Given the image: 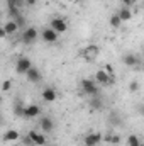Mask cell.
<instances>
[{
  "mask_svg": "<svg viewBox=\"0 0 144 146\" xmlns=\"http://www.w3.org/2000/svg\"><path fill=\"white\" fill-rule=\"evenodd\" d=\"M80 87H81V92L90 95V97H97L98 92H100V85L95 80H90V78H83L80 82Z\"/></svg>",
  "mask_w": 144,
  "mask_h": 146,
  "instance_id": "cell-1",
  "label": "cell"
},
{
  "mask_svg": "<svg viewBox=\"0 0 144 146\" xmlns=\"http://www.w3.org/2000/svg\"><path fill=\"white\" fill-rule=\"evenodd\" d=\"M98 53H100V48L97 44H88V46H85L81 49V56L87 61H95L98 58Z\"/></svg>",
  "mask_w": 144,
  "mask_h": 146,
  "instance_id": "cell-2",
  "label": "cell"
},
{
  "mask_svg": "<svg viewBox=\"0 0 144 146\" xmlns=\"http://www.w3.org/2000/svg\"><path fill=\"white\" fill-rule=\"evenodd\" d=\"M95 82L102 87H108L114 83V76H110L105 70H97L95 72Z\"/></svg>",
  "mask_w": 144,
  "mask_h": 146,
  "instance_id": "cell-3",
  "label": "cell"
},
{
  "mask_svg": "<svg viewBox=\"0 0 144 146\" xmlns=\"http://www.w3.org/2000/svg\"><path fill=\"white\" fill-rule=\"evenodd\" d=\"M49 27H53L58 34H63V33H66V31H68V22H66L63 17H53V19H51Z\"/></svg>",
  "mask_w": 144,
  "mask_h": 146,
  "instance_id": "cell-4",
  "label": "cell"
},
{
  "mask_svg": "<svg viewBox=\"0 0 144 146\" xmlns=\"http://www.w3.org/2000/svg\"><path fill=\"white\" fill-rule=\"evenodd\" d=\"M37 37H39V31H37L36 27H32V26H29V27H26L22 31V41L26 44H32Z\"/></svg>",
  "mask_w": 144,
  "mask_h": 146,
  "instance_id": "cell-5",
  "label": "cell"
},
{
  "mask_svg": "<svg viewBox=\"0 0 144 146\" xmlns=\"http://www.w3.org/2000/svg\"><path fill=\"white\" fill-rule=\"evenodd\" d=\"M31 68H32V63H31V60H29V58H26V56L19 58V60H17V63H15V72L19 73V75H26Z\"/></svg>",
  "mask_w": 144,
  "mask_h": 146,
  "instance_id": "cell-6",
  "label": "cell"
},
{
  "mask_svg": "<svg viewBox=\"0 0 144 146\" xmlns=\"http://www.w3.org/2000/svg\"><path fill=\"white\" fill-rule=\"evenodd\" d=\"M58 36H59V34H58L53 27H46V29L41 31V37H42V41L48 42V44H54V42H58Z\"/></svg>",
  "mask_w": 144,
  "mask_h": 146,
  "instance_id": "cell-7",
  "label": "cell"
},
{
  "mask_svg": "<svg viewBox=\"0 0 144 146\" xmlns=\"http://www.w3.org/2000/svg\"><path fill=\"white\" fill-rule=\"evenodd\" d=\"M104 141V136L102 133H90L83 138V145L85 146H98Z\"/></svg>",
  "mask_w": 144,
  "mask_h": 146,
  "instance_id": "cell-8",
  "label": "cell"
},
{
  "mask_svg": "<svg viewBox=\"0 0 144 146\" xmlns=\"http://www.w3.org/2000/svg\"><path fill=\"white\" fill-rule=\"evenodd\" d=\"M39 127H41V131L42 133H53L54 131V121L51 119V117H48V115H42L41 119H39Z\"/></svg>",
  "mask_w": 144,
  "mask_h": 146,
  "instance_id": "cell-9",
  "label": "cell"
},
{
  "mask_svg": "<svg viewBox=\"0 0 144 146\" xmlns=\"http://www.w3.org/2000/svg\"><path fill=\"white\" fill-rule=\"evenodd\" d=\"M122 63H124L126 66H129V68H136V66L141 65V60H139L134 53H127V54L122 56Z\"/></svg>",
  "mask_w": 144,
  "mask_h": 146,
  "instance_id": "cell-10",
  "label": "cell"
},
{
  "mask_svg": "<svg viewBox=\"0 0 144 146\" xmlns=\"http://www.w3.org/2000/svg\"><path fill=\"white\" fill-rule=\"evenodd\" d=\"M41 97H42V100H44V102L53 104V102L58 99V92H56L53 87H46V88L41 92Z\"/></svg>",
  "mask_w": 144,
  "mask_h": 146,
  "instance_id": "cell-11",
  "label": "cell"
},
{
  "mask_svg": "<svg viewBox=\"0 0 144 146\" xmlns=\"http://www.w3.org/2000/svg\"><path fill=\"white\" fill-rule=\"evenodd\" d=\"M29 136H31V139L34 141V145H36V146H46V145H48V139H46V133L29 131Z\"/></svg>",
  "mask_w": 144,
  "mask_h": 146,
  "instance_id": "cell-12",
  "label": "cell"
},
{
  "mask_svg": "<svg viewBox=\"0 0 144 146\" xmlns=\"http://www.w3.org/2000/svg\"><path fill=\"white\" fill-rule=\"evenodd\" d=\"M39 114H41V107L39 106H36V104L26 106V110H24V117L26 119H36Z\"/></svg>",
  "mask_w": 144,
  "mask_h": 146,
  "instance_id": "cell-13",
  "label": "cell"
},
{
  "mask_svg": "<svg viewBox=\"0 0 144 146\" xmlns=\"http://www.w3.org/2000/svg\"><path fill=\"white\" fill-rule=\"evenodd\" d=\"M26 76H27V80H29L31 83H39V82L42 80V75H41V72H39L37 68H34V66H32L29 72L26 73Z\"/></svg>",
  "mask_w": 144,
  "mask_h": 146,
  "instance_id": "cell-14",
  "label": "cell"
},
{
  "mask_svg": "<svg viewBox=\"0 0 144 146\" xmlns=\"http://www.w3.org/2000/svg\"><path fill=\"white\" fill-rule=\"evenodd\" d=\"M3 29H5L7 36H12V34H15V33L20 29V26L17 24V21H7L5 26H3Z\"/></svg>",
  "mask_w": 144,
  "mask_h": 146,
  "instance_id": "cell-15",
  "label": "cell"
},
{
  "mask_svg": "<svg viewBox=\"0 0 144 146\" xmlns=\"http://www.w3.org/2000/svg\"><path fill=\"white\" fill-rule=\"evenodd\" d=\"M17 139H19V133H17L15 129L5 131V134H3V141H5V143H14V141H17Z\"/></svg>",
  "mask_w": 144,
  "mask_h": 146,
  "instance_id": "cell-16",
  "label": "cell"
},
{
  "mask_svg": "<svg viewBox=\"0 0 144 146\" xmlns=\"http://www.w3.org/2000/svg\"><path fill=\"white\" fill-rule=\"evenodd\" d=\"M117 14H119V17L122 19V22H127V21H131V17H132V12H131L129 7H120V10H119Z\"/></svg>",
  "mask_w": 144,
  "mask_h": 146,
  "instance_id": "cell-17",
  "label": "cell"
},
{
  "mask_svg": "<svg viewBox=\"0 0 144 146\" xmlns=\"http://www.w3.org/2000/svg\"><path fill=\"white\" fill-rule=\"evenodd\" d=\"M105 141L110 143V145H119V143L122 141V138H120L119 134H115L114 131H108L107 134H105Z\"/></svg>",
  "mask_w": 144,
  "mask_h": 146,
  "instance_id": "cell-18",
  "label": "cell"
},
{
  "mask_svg": "<svg viewBox=\"0 0 144 146\" xmlns=\"http://www.w3.org/2000/svg\"><path fill=\"white\" fill-rule=\"evenodd\" d=\"M108 24H110V27H114V29H119V27L122 26V19L119 17V14H114V15H110V19H108Z\"/></svg>",
  "mask_w": 144,
  "mask_h": 146,
  "instance_id": "cell-19",
  "label": "cell"
},
{
  "mask_svg": "<svg viewBox=\"0 0 144 146\" xmlns=\"http://www.w3.org/2000/svg\"><path fill=\"white\" fill-rule=\"evenodd\" d=\"M127 146H143V145H141V139L136 134H129L127 136Z\"/></svg>",
  "mask_w": 144,
  "mask_h": 146,
  "instance_id": "cell-20",
  "label": "cell"
},
{
  "mask_svg": "<svg viewBox=\"0 0 144 146\" xmlns=\"http://www.w3.org/2000/svg\"><path fill=\"white\" fill-rule=\"evenodd\" d=\"M108 122H110L112 126H117V124H120V122H122V119L119 117V114H117V112H110V114H108Z\"/></svg>",
  "mask_w": 144,
  "mask_h": 146,
  "instance_id": "cell-21",
  "label": "cell"
},
{
  "mask_svg": "<svg viewBox=\"0 0 144 146\" xmlns=\"http://www.w3.org/2000/svg\"><path fill=\"white\" fill-rule=\"evenodd\" d=\"M24 110H26V106H22L20 102H17L15 107H14V114H15L17 117H24Z\"/></svg>",
  "mask_w": 144,
  "mask_h": 146,
  "instance_id": "cell-22",
  "label": "cell"
},
{
  "mask_svg": "<svg viewBox=\"0 0 144 146\" xmlns=\"http://www.w3.org/2000/svg\"><path fill=\"white\" fill-rule=\"evenodd\" d=\"M90 107L95 110H100L102 109V100L98 99V97H92V100H90Z\"/></svg>",
  "mask_w": 144,
  "mask_h": 146,
  "instance_id": "cell-23",
  "label": "cell"
},
{
  "mask_svg": "<svg viewBox=\"0 0 144 146\" xmlns=\"http://www.w3.org/2000/svg\"><path fill=\"white\" fill-rule=\"evenodd\" d=\"M129 90H131V92H137V90H139V83H137L136 80H132V82L129 83Z\"/></svg>",
  "mask_w": 144,
  "mask_h": 146,
  "instance_id": "cell-24",
  "label": "cell"
},
{
  "mask_svg": "<svg viewBox=\"0 0 144 146\" xmlns=\"http://www.w3.org/2000/svg\"><path fill=\"white\" fill-rule=\"evenodd\" d=\"M10 87H12V82H10V80H5V82H3V85H2V90H3V92H9V90H10Z\"/></svg>",
  "mask_w": 144,
  "mask_h": 146,
  "instance_id": "cell-25",
  "label": "cell"
},
{
  "mask_svg": "<svg viewBox=\"0 0 144 146\" xmlns=\"http://www.w3.org/2000/svg\"><path fill=\"white\" fill-rule=\"evenodd\" d=\"M7 7H20V0H7Z\"/></svg>",
  "mask_w": 144,
  "mask_h": 146,
  "instance_id": "cell-26",
  "label": "cell"
},
{
  "mask_svg": "<svg viewBox=\"0 0 144 146\" xmlns=\"http://www.w3.org/2000/svg\"><path fill=\"white\" fill-rule=\"evenodd\" d=\"M134 3H136V0H122V7H131Z\"/></svg>",
  "mask_w": 144,
  "mask_h": 146,
  "instance_id": "cell-27",
  "label": "cell"
},
{
  "mask_svg": "<svg viewBox=\"0 0 144 146\" xmlns=\"http://www.w3.org/2000/svg\"><path fill=\"white\" fill-rule=\"evenodd\" d=\"M104 70H105V72H107L108 75H110V76H114V75H115V73H114V68H112V66H110V65H107V66H105V68H104Z\"/></svg>",
  "mask_w": 144,
  "mask_h": 146,
  "instance_id": "cell-28",
  "label": "cell"
},
{
  "mask_svg": "<svg viewBox=\"0 0 144 146\" xmlns=\"http://www.w3.org/2000/svg\"><path fill=\"white\" fill-rule=\"evenodd\" d=\"M24 2H26V5H29V7L36 5V0H24Z\"/></svg>",
  "mask_w": 144,
  "mask_h": 146,
  "instance_id": "cell-29",
  "label": "cell"
},
{
  "mask_svg": "<svg viewBox=\"0 0 144 146\" xmlns=\"http://www.w3.org/2000/svg\"><path fill=\"white\" fill-rule=\"evenodd\" d=\"M0 37H7V33H5L3 27H2V31H0Z\"/></svg>",
  "mask_w": 144,
  "mask_h": 146,
  "instance_id": "cell-30",
  "label": "cell"
},
{
  "mask_svg": "<svg viewBox=\"0 0 144 146\" xmlns=\"http://www.w3.org/2000/svg\"><path fill=\"white\" fill-rule=\"evenodd\" d=\"M139 112H141V115H144V106H141V107H139Z\"/></svg>",
  "mask_w": 144,
  "mask_h": 146,
  "instance_id": "cell-31",
  "label": "cell"
},
{
  "mask_svg": "<svg viewBox=\"0 0 144 146\" xmlns=\"http://www.w3.org/2000/svg\"><path fill=\"white\" fill-rule=\"evenodd\" d=\"M46 146H54V145H46Z\"/></svg>",
  "mask_w": 144,
  "mask_h": 146,
  "instance_id": "cell-32",
  "label": "cell"
}]
</instances>
